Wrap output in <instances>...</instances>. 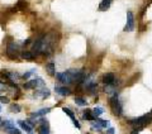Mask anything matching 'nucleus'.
Wrapping results in <instances>:
<instances>
[{
	"label": "nucleus",
	"mask_w": 152,
	"mask_h": 134,
	"mask_svg": "<svg viewBox=\"0 0 152 134\" xmlns=\"http://www.w3.org/2000/svg\"><path fill=\"white\" fill-rule=\"evenodd\" d=\"M50 90L48 89H46V87H41L39 90H37L36 94H34V96L37 98H41V99H46V98H48L50 96Z\"/></svg>",
	"instance_id": "nucleus-9"
},
{
	"label": "nucleus",
	"mask_w": 152,
	"mask_h": 134,
	"mask_svg": "<svg viewBox=\"0 0 152 134\" xmlns=\"http://www.w3.org/2000/svg\"><path fill=\"white\" fill-rule=\"evenodd\" d=\"M64 110V113H66V114H67V115L70 117V119H71V120H72L74 122V125L76 127V128H80V123L77 122V120H76V118H75V114H74V111H72V110H70L69 108H64L62 109Z\"/></svg>",
	"instance_id": "nucleus-10"
},
{
	"label": "nucleus",
	"mask_w": 152,
	"mask_h": 134,
	"mask_svg": "<svg viewBox=\"0 0 152 134\" xmlns=\"http://www.w3.org/2000/svg\"><path fill=\"white\" fill-rule=\"evenodd\" d=\"M1 125L4 127V129H8V128H12V127H15V125H14V123H13L12 120H4V122L1 123Z\"/></svg>",
	"instance_id": "nucleus-25"
},
{
	"label": "nucleus",
	"mask_w": 152,
	"mask_h": 134,
	"mask_svg": "<svg viewBox=\"0 0 152 134\" xmlns=\"http://www.w3.org/2000/svg\"><path fill=\"white\" fill-rule=\"evenodd\" d=\"M50 111H51V109H50V108H45V109H41V110H38V111L33 113V114H32V117H33V118L43 117V115H46V114H48Z\"/></svg>",
	"instance_id": "nucleus-18"
},
{
	"label": "nucleus",
	"mask_w": 152,
	"mask_h": 134,
	"mask_svg": "<svg viewBox=\"0 0 152 134\" xmlns=\"http://www.w3.org/2000/svg\"><path fill=\"white\" fill-rule=\"evenodd\" d=\"M20 105H18V104H12L10 105V111H13V113H19L20 111Z\"/></svg>",
	"instance_id": "nucleus-26"
},
{
	"label": "nucleus",
	"mask_w": 152,
	"mask_h": 134,
	"mask_svg": "<svg viewBox=\"0 0 152 134\" xmlns=\"http://www.w3.org/2000/svg\"><path fill=\"white\" fill-rule=\"evenodd\" d=\"M113 0H102V3L99 4V10L100 12H105L107 9H109V7L112 5Z\"/></svg>",
	"instance_id": "nucleus-16"
},
{
	"label": "nucleus",
	"mask_w": 152,
	"mask_h": 134,
	"mask_svg": "<svg viewBox=\"0 0 152 134\" xmlns=\"http://www.w3.org/2000/svg\"><path fill=\"white\" fill-rule=\"evenodd\" d=\"M83 118L85 119V120H94V115H93V111L91 110H89L86 109L85 111H83Z\"/></svg>",
	"instance_id": "nucleus-19"
},
{
	"label": "nucleus",
	"mask_w": 152,
	"mask_h": 134,
	"mask_svg": "<svg viewBox=\"0 0 152 134\" xmlns=\"http://www.w3.org/2000/svg\"><path fill=\"white\" fill-rule=\"evenodd\" d=\"M93 111V115H94V118H99L102 115V114L104 113V109L103 108H95L94 110H91Z\"/></svg>",
	"instance_id": "nucleus-21"
},
{
	"label": "nucleus",
	"mask_w": 152,
	"mask_h": 134,
	"mask_svg": "<svg viewBox=\"0 0 152 134\" xmlns=\"http://www.w3.org/2000/svg\"><path fill=\"white\" fill-rule=\"evenodd\" d=\"M46 71L48 72L50 76H55L56 75V66L53 62H48V63L46 65Z\"/></svg>",
	"instance_id": "nucleus-17"
},
{
	"label": "nucleus",
	"mask_w": 152,
	"mask_h": 134,
	"mask_svg": "<svg viewBox=\"0 0 152 134\" xmlns=\"http://www.w3.org/2000/svg\"><path fill=\"white\" fill-rule=\"evenodd\" d=\"M7 56L10 60H18V44L14 42L8 43L7 46Z\"/></svg>",
	"instance_id": "nucleus-3"
},
{
	"label": "nucleus",
	"mask_w": 152,
	"mask_h": 134,
	"mask_svg": "<svg viewBox=\"0 0 152 134\" xmlns=\"http://www.w3.org/2000/svg\"><path fill=\"white\" fill-rule=\"evenodd\" d=\"M18 125L23 130H26L28 134H33V128L27 122H24V120H18Z\"/></svg>",
	"instance_id": "nucleus-13"
},
{
	"label": "nucleus",
	"mask_w": 152,
	"mask_h": 134,
	"mask_svg": "<svg viewBox=\"0 0 152 134\" xmlns=\"http://www.w3.org/2000/svg\"><path fill=\"white\" fill-rule=\"evenodd\" d=\"M20 77H22V76L19 74H17V72H9V80H12V81H17Z\"/></svg>",
	"instance_id": "nucleus-24"
},
{
	"label": "nucleus",
	"mask_w": 152,
	"mask_h": 134,
	"mask_svg": "<svg viewBox=\"0 0 152 134\" xmlns=\"http://www.w3.org/2000/svg\"><path fill=\"white\" fill-rule=\"evenodd\" d=\"M1 123H3V120H1V118H0V125H1Z\"/></svg>",
	"instance_id": "nucleus-31"
},
{
	"label": "nucleus",
	"mask_w": 152,
	"mask_h": 134,
	"mask_svg": "<svg viewBox=\"0 0 152 134\" xmlns=\"http://www.w3.org/2000/svg\"><path fill=\"white\" fill-rule=\"evenodd\" d=\"M105 94H108L110 98H113V96H117V90H115V87H114V85H105Z\"/></svg>",
	"instance_id": "nucleus-15"
},
{
	"label": "nucleus",
	"mask_w": 152,
	"mask_h": 134,
	"mask_svg": "<svg viewBox=\"0 0 152 134\" xmlns=\"http://www.w3.org/2000/svg\"><path fill=\"white\" fill-rule=\"evenodd\" d=\"M5 133H8V134H20V130L17 129L15 127H12V128L5 129Z\"/></svg>",
	"instance_id": "nucleus-22"
},
{
	"label": "nucleus",
	"mask_w": 152,
	"mask_h": 134,
	"mask_svg": "<svg viewBox=\"0 0 152 134\" xmlns=\"http://www.w3.org/2000/svg\"><path fill=\"white\" fill-rule=\"evenodd\" d=\"M95 120L98 122V124L102 128H109V125H110V123H109L108 120H102V119H99V118H95Z\"/></svg>",
	"instance_id": "nucleus-20"
},
{
	"label": "nucleus",
	"mask_w": 152,
	"mask_h": 134,
	"mask_svg": "<svg viewBox=\"0 0 152 134\" xmlns=\"http://www.w3.org/2000/svg\"><path fill=\"white\" fill-rule=\"evenodd\" d=\"M0 111H1V106H0Z\"/></svg>",
	"instance_id": "nucleus-32"
},
{
	"label": "nucleus",
	"mask_w": 152,
	"mask_h": 134,
	"mask_svg": "<svg viewBox=\"0 0 152 134\" xmlns=\"http://www.w3.org/2000/svg\"><path fill=\"white\" fill-rule=\"evenodd\" d=\"M103 84L104 85H115V77L113 74H105L103 76Z\"/></svg>",
	"instance_id": "nucleus-7"
},
{
	"label": "nucleus",
	"mask_w": 152,
	"mask_h": 134,
	"mask_svg": "<svg viewBox=\"0 0 152 134\" xmlns=\"http://www.w3.org/2000/svg\"><path fill=\"white\" fill-rule=\"evenodd\" d=\"M18 7H19V8H20V9H24V8L27 7V4H24V3H23V1H22V0H20V1H19V3H18Z\"/></svg>",
	"instance_id": "nucleus-29"
},
{
	"label": "nucleus",
	"mask_w": 152,
	"mask_h": 134,
	"mask_svg": "<svg viewBox=\"0 0 152 134\" xmlns=\"http://www.w3.org/2000/svg\"><path fill=\"white\" fill-rule=\"evenodd\" d=\"M38 87H45V82L42 79H34V80H31L28 82L24 84V89L27 90H31V89H38Z\"/></svg>",
	"instance_id": "nucleus-4"
},
{
	"label": "nucleus",
	"mask_w": 152,
	"mask_h": 134,
	"mask_svg": "<svg viewBox=\"0 0 152 134\" xmlns=\"http://www.w3.org/2000/svg\"><path fill=\"white\" fill-rule=\"evenodd\" d=\"M134 29V17L132 12H127V24L124 27V32H131Z\"/></svg>",
	"instance_id": "nucleus-5"
},
{
	"label": "nucleus",
	"mask_w": 152,
	"mask_h": 134,
	"mask_svg": "<svg viewBox=\"0 0 152 134\" xmlns=\"http://www.w3.org/2000/svg\"><path fill=\"white\" fill-rule=\"evenodd\" d=\"M34 72H36V70H34V68H32V70H29V71H27V72H26L24 75L22 76V79H24V80H28V79H29L31 76L33 75V74H34Z\"/></svg>",
	"instance_id": "nucleus-27"
},
{
	"label": "nucleus",
	"mask_w": 152,
	"mask_h": 134,
	"mask_svg": "<svg viewBox=\"0 0 152 134\" xmlns=\"http://www.w3.org/2000/svg\"><path fill=\"white\" fill-rule=\"evenodd\" d=\"M75 103H76V105H79V106H85V105H86V101H85L83 98H79V96L75 98Z\"/></svg>",
	"instance_id": "nucleus-23"
},
{
	"label": "nucleus",
	"mask_w": 152,
	"mask_h": 134,
	"mask_svg": "<svg viewBox=\"0 0 152 134\" xmlns=\"http://www.w3.org/2000/svg\"><path fill=\"white\" fill-rule=\"evenodd\" d=\"M56 77L61 84H71V80L69 77L67 72H58V74H56Z\"/></svg>",
	"instance_id": "nucleus-8"
},
{
	"label": "nucleus",
	"mask_w": 152,
	"mask_h": 134,
	"mask_svg": "<svg viewBox=\"0 0 152 134\" xmlns=\"http://www.w3.org/2000/svg\"><path fill=\"white\" fill-rule=\"evenodd\" d=\"M55 90H56V92H57V94L61 95V96H69V95L71 94L70 89L65 87V86H56Z\"/></svg>",
	"instance_id": "nucleus-12"
},
{
	"label": "nucleus",
	"mask_w": 152,
	"mask_h": 134,
	"mask_svg": "<svg viewBox=\"0 0 152 134\" xmlns=\"http://www.w3.org/2000/svg\"><path fill=\"white\" fill-rule=\"evenodd\" d=\"M0 103L8 104V103H9V98H7V96H0Z\"/></svg>",
	"instance_id": "nucleus-28"
},
{
	"label": "nucleus",
	"mask_w": 152,
	"mask_h": 134,
	"mask_svg": "<svg viewBox=\"0 0 152 134\" xmlns=\"http://www.w3.org/2000/svg\"><path fill=\"white\" fill-rule=\"evenodd\" d=\"M38 134H50V127L48 122L46 119H41V125L38 127Z\"/></svg>",
	"instance_id": "nucleus-6"
},
{
	"label": "nucleus",
	"mask_w": 152,
	"mask_h": 134,
	"mask_svg": "<svg viewBox=\"0 0 152 134\" xmlns=\"http://www.w3.org/2000/svg\"><path fill=\"white\" fill-rule=\"evenodd\" d=\"M152 122V113L147 114V115H143V117H140L137 119H133V120H131V124L134 127H138V128H142L143 125H146V124H148Z\"/></svg>",
	"instance_id": "nucleus-1"
},
{
	"label": "nucleus",
	"mask_w": 152,
	"mask_h": 134,
	"mask_svg": "<svg viewBox=\"0 0 152 134\" xmlns=\"http://www.w3.org/2000/svg\"><path fill=\"white\" fill-rule=\"evenodd\" d=\"M114 133H115V130H114V128H108L107 134H114Z\"/></svg>",
	"instance_id": "nucleus-30"
},
{
	"label": "nucleus",
	"mask_w": 152,
	"mask_h": 134,
	"mask_svg": "<svg viewBox=\"0 0 152 134\" xmlns=\"http://www.w3.org/2000/svg\"><path fill=\"white\" fill-rule=\"evenodd\" d=\"M42 39H43V36L37 38V39L34 41V43H33V46H32V52L33 53H39L41 46H42Z\"/></svg>",
	"instance_id": "nucleus-11"
},
{
	"label": "nucleus",
	"mask_w": 152,
	"mask_h": 134,
	"mask_svg": "<svg viewBox=\"0 0 152 134\" xmlns=\"http://www.w3.org/2000/svg\"><path fill=\"white\" fill-rule=\"evenodd\" d=\"M20 57L23 60H27V61H33L36 58V56H34V53H33L32 51H23V52H20Z\"/></svg>",
	"instance_id": "nucleus-14"
},
{
	"label": "nucleus",
	"mask_w": 152,
	"mask_h": 134,
	"mask_svg": "<svg viewBox=\"0 0 152 134\" xmlns=\"http://www.w3.org/2000/svg\"><path fill=\"white\" fill-rule=\"evenodd\" d=\"M110 108H112V111H113L114 115H117V117H121L122 115L123 109H122V105H121L119 100H118L117 96L110 98Z\"/></svg>",
	"instance_id": "nucleus-2"
}]
</instances>
